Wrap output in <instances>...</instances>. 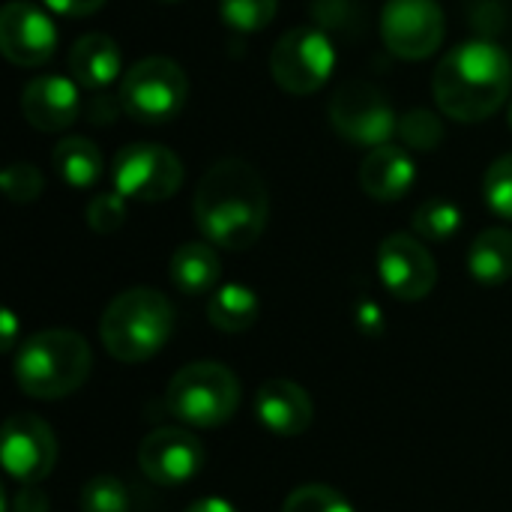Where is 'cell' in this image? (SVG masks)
Here are the masks:
<instances>
[{"mask_svg":"<svg viewBox=\"0 0 512 512\" xmlns=\"http://www.w3.org/2000/svg\"><path fill=\"white\" fill-rule=\"evenodd\" d=\"M378 276L396 300H423L435 282L438 267L423 240L411 234H390L378 246Z\"/></svg>","mask_w":512,"mask_h":512,"instance_id":"12","label":"cell"},{"mask_svg":"<svg viewBox=\"0 0 512 512\" xmlns=\"http://www.w3.org/2000/svg\"><path fill=\"white\" fill-rule=\"evenodd\" d=\"M93 366L90 345L75 330H39L15 354V381L33 399L75 393Z\"/></svg>","mask_w":512,"mask_h":512,"instance_id":"4","label":"cell"},{"mask_svg":"<svg viewBox=\"0 0 512 512\" xmlns=\"http://www.w3.org/2000/svg\"><path fill=\"white\" fill-rule=\"evenodd\" d=\"M510 126H512V99H510Z\"/></svg>","mask_w":512,"mask_h":512,"instance_id":"38","label":"cell"},{"mask_svg":"<svg viewBox=\"0 0 512 512\" xmlns=\"http://www.w3.org/2000/svg\"><path fill=\"white\" fill-rule=\"evenodd\" d=\"M114 186L123 198L165 201L183 186V162L174 150L153 141H132L114 156Z\"/></svg>","mask_w":512,"mask_h":512,"instance_id":"8","label":"cell"},{"mask_svg":"<svg viewBox=\"0 0 512 512\" xmlns=\"http://www.w3.org/2000/svg\"><path fill=\"white\" fill-rule=\"evenodd\" d=\"M57 48L54 21L27 0H9L0 9V51L15 66H42Z\"/></svg>","mask_w":512,"mask_h":512,"instance_id":"14","label":"cell"},{"mask_svg":"<svg viewBox=\"0 0 512 512\" xmlns=\"http://www.w3.org/2000/svg\"><path fill=\"white\" fill-rule=\"evenodd\" d=\"M468 270L480 285H504L512 279V231L489 228L468 252Z\"/></svg>","mask_w":512,"mask_h":512,"instance_id":"20","label":"cell"},{"mask_svg":"<svg viewBox=\"0 0 512 512\" xmlns=\"http://www.w3.org/2000/svg\"><path fill=\"white\" fill-rule=\"evenodd\" d=\"M51 501L45 498L42 489H36V483H21V492L12 498V512H48Z\"/></svg>","mask_w":512,"mask_h":512,"instance_id":"33","label":"cell"},{"mask_svg":"<svg viewBox=\"0 0 512 512\" xmlns=\"http://www.w3.org/2000/svg\"><path fill=\"white\" fill-rule=\"evenodd\" d=\"M45 3H48V9L69 15V18H84L105 6V0H45Z\"/></svg>","mask_w":512,"mask_h":512,"instance_id":"34","label":"cell"},{"mask_svg":"<svg viewBox=\"0 0 512 512\" xmlns=\"http://www.w3.org/2000/svg\"><path fill=\"white\" fill-rule=\"evenodd\" d=\"M186 512H237L228 501H222V498H201V501H195L192 507Z\"/></svg>","mask_w":512,"mask_h":512,"instance_id":"36","label":"cell"},{"mask_svg":"<svg viewBox=\"0 0 512 512\" xmlns=\"http://www.w3.org/2000/svg\"><path fill=\"white\" fill-rule=\"evenodd\" d=\"M357 327L363 333H369V336H378L384 330V315H381V309L372 300H366V303L357 306Z\"/></svg>","mask_w":512,"mask_h":512,"instance_id":"35","label":"cell"},{"mask_svg":"<svg viewBox=\"0 0 512 512\" xmlns=\"http://www.w3.org/2000/svg\"><path fill=\"white\" fill-rule=\"evenodd\" d=\"M381 36L396 57L426 60L447 36L444 9L438 0H387L381 12Z\"/></svg>","mask_w":512,"mask_h":512,"instance_id":"10","label":"cell"},{"mask_svg":"<svg viewBox=\"0 0 512 512\" xmlns=\"http://www.w3.org/2000/svg\"><path fill=\"white\" fill-rule=\"evenodd\" d=\"M414 177H417L414 159L408 156L405 147L390 144V141L381 147H372L360 165V186L375 201L405 198L408 189L414 186Z\"/></svg>","mask_w":512,"mask_h":512,"instance_id":"17","label":"cell"},{"mask_svg":"<svg viewBox=\"0 0 512 512\" xmlns=\"http://www.w3.org/2000/svg\"><path fill=\"white\" fill-rule=\"evenodd\" d=\"M138 468L156 486H183L204 468V447L192 432L162 426L141 441Z\"/></svg>","mask_w":512,"mask_h":512,"instance_id":"13","label":"cell"},{"mask_svg":"<svg viewBox=\"0 0 512 512\" xmlns=\"http://www.w3.org/2000/svg\"><path fill=\"white\" fill-rule=\"evenodd\" d=\"M255 414L270 432L294 438V435H303L312 426L315 405H312L309 393L300 384L285 381V378H273V381L258 387Z\"/></svg>","mask_w":512,"mask_h":512,"instance_id":"16","label":"cell"},{"mask_svg":"<svg viewBox=\"0 0 512 512\" xmlns=\"http://www.w3.org/2000/svg\"><path fill=\"white\" fill-rule=\"evenodd\" d=\"M123 57L111 36L105 33H87L75 39L69 48V72L72 81L84 90H105L120 75Z\"/></svg>","mask_w":512,"mask_h":512,"instance_id":"18","label":"cell"},{"mask_svg":"<svg viewBox=\"0 0 512 512\" xmlns=\"http://www.w3.org/2000/svg\"><path fill=\"white\" fill-rule=\"evenodd\" d=\"M168 411L195 429H216L228 423L240 405V381L237 375L213 360H198L183 366L168 390H165Z\"/></svg>","mask_w":512,"mask_h":512,"instance_id":"5","label":"cell"},{"mask_svg":"<svg viewBox=\"0 0 512 512\" xmlns=\"http://www.w3.org/2000/svg\"><path fill=\"white\" fill-rule=\"evenodd\" d=\"M189 96V78L171 57H144L120 81L123 111L138 123L174 120Z\"/></svg>","mask_w":512,"mask_h":512,"instance_id":"6","label":"cell"},{"mask_svg":"<svg viewBox=\"0 0 512 512\" xmlns=\"http://www.w3.org/2000/svg\"><path fill=\"white\" fill-rule=\"evenodd\" d=\"M309 12L318 30L324 33L354 36V33H363V24H366V12L360 0H312Z\"/></svg>","mask_w":512,"mask_h":512,"instance_id":"25","label":"cell"},{"mask_svg":"<svg viewBox=\"0 0 512 512\" xmlns=\"http://www.w3.org/2000/svg\"><path fill=\"white\" fill-rule=\"evenodd\" d=\"M459 228H462V210L447 198H432V201L420 204L414 213V231L423 240L447 243L453 234H459Z\"/></svg>","mask_w":512,"mask_h":512,"instance_id":"24","label":"cell"},{"mask_svg":"<svg viewBox=\"0 0 512 512\" xmlns=\"http://www.w3.org/2000/svg\"><path fill=\"white\" fill-rule=\"evenodd\" d=\"M0 186H3V195L15 204H30L42 195V186H45V177L42 171L33 165V162H12L3 177H0Z\"/></svg>","mask_w":512,"mask_h":512,"instance_id":"29","label":"cell"},{"mask_svg":"<svg viewBox=\"0 0 512 512\" xmlns=\"http://www.w3.org/2000/svg\"><path fill=\"white\" fill-rule=\"evenodd\" d=\"M24 120L39 132H63L81 111L78 84L63 75H39L21 90Z\"/></svg>","mask_w":512,"mask_h":512,"instance_id":"15","label":"cell"},{"mask_svg":"<svg viewBox=\"0 0 512 512\" xmlns=\"http://www.w3.org/2000/svg\"><path fill=\"white\" fill-rule=\"evenodd\" d=\"M174 333V306L156 288L117 294L99 324L105 351L120 363H144L162 351Z\"/></svg>","mask_w":512,"mask_h":512,"instance_id":"3","label":"cell"},{"mask_svg":"<svg viewBox=\"0 0 512 512\" xmlns=\"http://www.w3.org/2000/svg\"><path fill=\"white\" fill-rule=\"evenodd\" d=\"M282 512H354V507L339 489L324 483H309L285 498Z\"/></svg>","mask_w":512,"mask_h":512,"instance_id":"27","label":"cell"},{"mask_svg":"<svg viewBox=\"0 0 512 512\" xmlns=\"http://www.w3.org/2000/svg\"><path fill=\"white\" fill-rule=\"evenodd\" d=\"M207 318L222 333H243L258 321V297L246 285H222L207 303Z\"/></svg>","mask_w":512,"mask_h":512,"instance_id":"22","label":"cell"},{"mask_svg":"<svg viewBox=\"0 0 512 512\" xmlns=\"http://www.w3.org/2000/svg\"><path fill=\"white\" fill-rule=\"evenodd\" d=\"M159 3H177V0H159Z\"/></svg>","mask_w":512,"mask_h":512,"instance_id":"39","label":"cell"},{"mask_svg":"<svg viewBox=\"0 0 512 512\" xmlns=\"http://www.w3.org/2000/svg\"><path fill=\"white\" fill-rule=\"evenodd\" d=\"M279 0H219V12L228 27L240 33H258L276 18Z\"/></svg>","mask_w":512,"mask_h":512,"instance_id":"26","label":"cell"},{"mask_svg":"<svg viewBox=\"0 0 512 512\" xmlns=\"http://www.w3.org/2000/svg\"><path fill=\"white\" fill-rule=\"evenodd\" d=\"M171 282L180 294H207L222 276L219 255L210 243H183L168 264Z\"/></svg>","mask_w":512,"mask_h":512,"instance_id":"19","label":"cell"},{"mask_svg":"<svg viewBox=\"0 0 512 512\" xmlns=\"http://www.w3.org/2000/svg\"><path fill=\"white\" fill-rule=\"evenodd\" d=\"M510 87V54L489 39L462 42L438 63L432 75L438 108L459 123L489 120L507 102Z\"/></svg>","mask_w":512,"mask_h":512,"instance_id":"2","label":"cell"},{"mask_svg":"<svg viewBox=\"0 0 512 512\" xmlns=\"http://www.w3.org/2000/svg\"><path fill=\"white\" fill-rule=\"evenodd\" d=\"M0 459L6 474L18 483H39L54 471L57 438L51 426L36 414H15L3 426Z\"/></svg>","mask_w":512,"mask_h":512,"instance_id":"11","label":"cell"},{"mask_svg":"<svg viewBox=\"0 0 512 512\" xmlns=\"http://www.w3.org/2000/svg\"><path fill=\"white\" fill-rule=\"evenodd\" d=\"M396 135L405 150H420V153L438 150L447 138L441 117L432 114L429 108H411L408 114H402L396 123Z\"/></svg>","mask_w":512,"mask_h":512,"instance_id":"23","label":"cell"},{"mask_svg":"<svg viewBox=\"0 0 512 512\" xmlns=\"http://www.w3.org/2000/svg\"><path fill=\"white\" fill-rule=\"evenodd\" d=\"M81 512H129V492L117 477H93L81 489Z\"/></svg>","mask_w":512,"mask_h":512,"instance_id":"28","label":"cell"},{"mask_svg":"<svg viewBox=\"0 0 512 512\" xmlns=\"http://www.w3.org/2000/svg\"><path fill=\"white\" fill-rule=\"evenodd\" d=\"M81 111H84L87 123H93V126H108V123H114L117 114L123 111V99H120V93L93 90V96L84 102Z\"/></svg>","mask_w":512,"mask_h":512,"instance_id":"32","label":"cell"},{"mask_svg":"<svg viewBox=\"0 0 512 512\" xmlns=\"http://www.w3.org/2000/svg\"><path fill=\"white\" fill-rule=\"evenodd\" d=\"M330 123L351 144L381 147L396 135L399 117L375 84L345 81L330 99Z\"/></svg>","mask_w":512,"mask_h":512,"instance_id":"9","label":"cell"},{"mask_svg":"<svg viewBox=\"0 0 512 512\" xmlns=\"http://www.w3.org/2000/svg\"><path fill=\"white\" fill-rule=\"evenodd\" d=\"M483 192H486V204L492 207V213L512 219V153L489 165Z\"/></svg>","mask_w":512,"mask_h":512,"instance_id":"30","label":"cell"},{"mask_svg":"<svg viewBox=\"0 0 512 512\" xmlns=\"http://www.w3.org/2000/svg\"><path fill=\"white\" fill-rule=\"evenodd\" d=\"M336 66V48L318 27H294L279 36L270 54L273 81L291 96H309L321 90Z\"/></svg>","mask_w":512,"mask_h":512,"instance_id":"7","label":"cell"},{"mask_svg":"<svg viewBox=\"0 0 512 512\" xmlns=\"http://www.w3.org/2000/svg\"><path fill=\"white\" fill-rule=\"evenodd\" d=\"M192 213L201 234L213 246L243 252L255 246L267 228V186L249 162L219 159L204 171L195 189Z\"/></svg>","mask_w":512,"mask_h":512,"instance_id":"1","label":"cell"},{"mask_svg":"<svg viewBox=\"0 0 512 512\" xmlns=\"http://www.w3.org/2000/svg\"><path fill=\"white\" fill-rule=\"evenodd\" d=\"M126 222V198L120 192L93 195L87 204V225L96 234H114Z\"/></svg>","mask_w":512,"mask_h":512,"instance_id":"31","label":"cell"},{"mask_svg":"<svg viewBox=\"0 0 512 512\" xmlns=\"http://www.w3.org/2000/svg\"><path fill=\"white\" fill-rule=\"evenodd\" d=\"M0 321H3V351H12L15 348V315L9 312V309H3V315H0Z\"/></svg>","mask_w":512,"mask_h":512,"instance_id":"37","label":"cell"},{"mask_svg":"<svg viewBox=\"0 0 512 512\" xmlns=\"http://www.w3.org/2000/svg\"><path fill=\"white\" fill-rule=\"evenodd\" d=\"M51 162H54V171L60 174V180L75 189H90L102 177V153L90 138H81V135L63 138L54 147Z\"/></svg>","mask_w":512,"mask_h":512,"instance_id":"21","label":"cell"}]
</instances>
